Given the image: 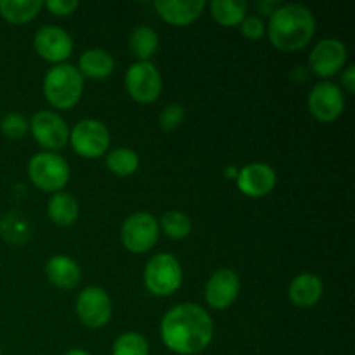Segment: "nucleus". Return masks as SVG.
<instances>
[{
    "label": "nucleus",
    "mask_w": 355,
    "mask_h": 355,
    "mask_svg": "<svg viewBox=\"0 0 355 355\" xmlns=\"http://www.w3.org/2000/svg\"><path fill=\"white\" fill-rule=\"evenodd\" d=\"M215 324L201 305L179 304L170 309L159 326L162 342L179 355H198L210 347Z\"/></svg>",
    "instance_id": "nucleus-1"
},
{
    "label": "nucleus",
    "mask_w": 355,
    "mask_h": 355,
    "mask_svg": "<svg viewBox=\"0 0 355 355\" xmlns=\"http://www.w3.org/2000/svg\"><path fill=\"white\" fill-rule=\"evenodd\" d=\"M267 31L270 44L283 52H297L307 47L315 33V17L300 3L279 6L269 17Z\"/></svg>",
    "instance_id": "nucleus-2"
},
{
    "label": "nucleus",
    "mask_w": 355,
    "mask_h": 355,
    "mask_svg": "<svg viewBox=\"0 0 355 355\" xmlns=\"http://www.w3.org/2000/svg\"><path fill=\"white\" fill-rule=\"evenodd\" d=\"M85 78L68 62L54 64L44 76V97L55 110H71L82 99Z\"/></svg>",
    "instance_id": "nucleus-3"
},
{
    "label": "nucleus",
    "mask_w": 355,
    "mask_h": 355,
    "mask_svg": "<svg viewBox=\"0 0 355 355\" xmlns=\"http://www.w3.org/2000/svg\"><path fill=\"white\" fill-rule=\"evenodd\" d=\"M28 177L38 189L54 194L68 186L71 170L61 155L42 151L31 156L28 162Z\"/></svg>",
    "instance_id": "nucleus-4"
},
{
    "label": "nucleus",
    "mask_w": 355,
    "mask_h": 355,
    "mask_svg": "<svg viewBox=\"0 0 355 355\" xmlns=\"http://www.w3.org/2000/svg\"><path fill=\"white\" fill-rule=\"evenodd\" d=\"M182 266L172 253H158L144 267V284L155 297L173 295L182 286Z\"/></svg>",
    "instance_id": "nucleus-5"
},
{
    "label": "nucleus",
    "mask_w": 355,
    "mask_h": 355,
    "mask_svg": "<svg viewBox=\"0 0 355 355\" xmlns=\"http://www.w3.org/2000/svg\"><path fill=\"white\" fill-rule=\"evenodd\" d=\"M69 144L73 151L87 159L106 155L111 144V134L106 125L96 118H83L69 130Z\"/></svg>",
    "instance_id": "nucleus-6"
},
{
    "label": "nucleus",
    "mask_w": 355,
    "mask_h": 355,
    "mask_svg": "<svg viewBox=\"0 0 355 355\" xmlns=\"http://www.w3.org/2000/svg\"><path fill=\"white\" fill-rule=\"evenodd\" d=\"M121 243L125 250L135 255L148 253L158 243L159 222L155 215L148 211H137L125 218L120 231Z\"/></svg>",
    "instance_id": "nucleus-7"
},
{
    "label": "nucleus",
    "mask_w": 355,
    "mask_h": 355,
    "mask_svg": "<svg viewBox=\"0 0 355 355\" xmlns=\"http://www.w3.org/2000/svg\"><path fill=\"white\" fill-rule=\"evenodd\" d=\"M125 87L135 103L153 104L162 96V73L151 61H137L125 73Z\"/></svg>",
    "instance_id": "nucleus-8"
},
{
    "label": "nucleus",
    "mask_w": 355,
    "mask_h": 355,
    "mask_svg": "<svg viewBox=\"0 0 355 355\" xmlns=\"http://www.w3.org/2000/svg\"><path fill=\"white\" fill-rule=\"evenodd\" d=\"M30 132L35 141L49 153L61 151L69 141L68 123L55 111H37L30 120Z\"/></svg>",
    "instance_id": "nucleus-9"
},
{
    "label": "nucleus",
    "mask_w": 355,
    "mask_h": 355,
    "mask_svg": "<svg viewBox=\"0 0 355 355\" xmlns=\"http://www.w3.org/2000/svg\"><path fill=\"white\" fill-rule=\"evenodd\" d=\"M75 311L82 324L90 329H99L111 321L113 304L104 288L87 286L78 293Z\"/></svg>",
    "instance_id": "nucleus-10"
},
{
    "label": "nucleus",
    "mask_w": 355,
    "mask_h": 355,
    "mask_svg": "<svg viewBox=\"0 0 355 355\" xmlns=\"http://www.w3.org/2000/svg\"><path fill=\"white\" fill-rule=\"evenodd\" d=\"M309 113L322 123H331L342 116L345 110V94L333 82H319L307 97Z\"/></svg>",
    "instance_id": "nucleus-11"
},
{
    "label": "nucleus",
    "mask_w": 355,
    "mask_h": 355,
    "mask_svg": "<svg viewBox=\"0 0 355 355\" xmlns=\"http://www.w3.org/2000/svg\"><path fill=\"white\" fill-rule=\"evenodd\" d=\"M349 51L338 38H322L314 45L309 55V68L321 78H329L345 68Z\"/></svg>",
    "instance_id": "nucleus-12"
},
{
    "label": "nucleus",
    "mask_w": 355,
    "mask_h": 355,
    "mask_svg": "<svg viewBox=\"0 0 355 355\" xmlns=\"http://www.w3.org/2000/svg\"><path fill=\"white\" fill-rule=\"evenodd\" d=\"M33 47L42 59L61 64L73 54V38L64 28L45 24L35 33Z\"/></svg>",
    "instance_id": "nucleus-13"
},
{
    "label": "nucleus",
    "mask_w": 355,
    "mask_h": 355,
    "mask_svg": "<svg viewBox=\"0 0 355 355\" xmlns=\"http://www.w3.org/2000/svg\"><path fill=\"white\" fill-rule=\"evenodd\" d=\"M241 281L232 269H218L205 286V300L215 311H225L239 297Z\"/></svg>",
    "instance_id": "nucleus-14"
},
{
    "label": "nucleus",
    "mask_w": 355,
    "mask_h": 355,
    "mask_svg": "<svg viewBox=\"0 0 355 355\" xmlns=\"http://www.w3.org/2000/svg\"><path fill=\"white\" fill-rule=\"evenodd\" d=\"M277 184V175L274 168L267 163L255 162L238 170L236 186L245 196L263 198L272 193Z\"/></svg>",
    "instance_id": "nucleus-15"
},
{
    "label": "nucleus",
    "mask_w": 355,
    "mask_h": 355,
    "mask_svg": "<svg viewBox=\"0 0 355 355\" xmlns=\"http://www.w3.org/2000/svg\"><path fill=\"white\" fill-rule=\"evenodd\" d=\"M207 2L205 0H158L155 2V9L158 16L165 23L173 26H186L194 23L203 14Z\"/></svg>",
    "instance_id": "nucleus-16"
},
{
    "label": "nucleus",
    "mask_w": 355,
    "mask_h": 355,
    "mask_svg": "<svg viewBox=\"0 0 355 355\" xmlns=\"http://www.w3.org/2000/svg\"><path fill=\"white\" fill-rule=\"evenodd\" d=\"M45 276L59 290H75L82 281V269L71 257L54 255L45 266Z\"/></svg>",
    "instance_id": "nucleus-17"
},
{
    "label": "nucleus",
    "mask_w": 355,
    "mask_h": 355,
    "mask_svg": "<svg viewBox=\"0 0 355 355\" xmlns=\"http://www.w3.org/2000/svg\"><path fill=\"white\" fill-rule=\"evenodd\" d=\"M322 291H324V284L318 274L304 272L298 274L293 281H291L290 288H288V295H290L291 304L297 305L300 309H311L321 300Z\"/></svg>",
    "instance_id": "nucleus-18"
},
{
    "label": "nucleus",
    "mask_w": 355,
    "mask_h": 355,
    "mask_svg": "<svg viewBox=\"0 0 355 355\" xmlns=\"http://www.w3.org/2000/svg\"><path fill=\"white\" fill-rule=\"evenodd\" d=\"M78 71L83 78L104 80L114 71V58L106 49H89L78 59Z\"/></svg>",
    "instance_id": "nucleus-19"
},
{
    "label": "nucleus",
    "mask_w": 355,
    "mask_h": 355,
    "mask_svg": "<svg viewBox=\"0 0 355 355\" xmlns=\"http://www.w3.org/2000/svg\"><path fill=\"white\" fill-rule=\"evenodd\" d=\"M47 215L59 227H69L78 220L80 205L73 194L59 191L51 196L47 203Z\"/></svg>",
    "instance_id": "nucleus-20"
},
{
    "label": "nucleus",
    "mask_w": 355,
    "mask_h": 355,
    "mask_svg": "<svg viewBox=\"0 0 355 355\" xmlns=\"http://www.w3.org/2000/svg\"><path fill=\"white\" fill-rule=\"evenodd\" d=\"M42 0H0V16L10 24H26L38 16Z\"/></svg>",
    "instance_id": "nucleus-21"
},
{
    "label": "nucleus",
    "mask_w": 355,
    "mask_h": 355,
    "mask_svg": "<svg viewBox=\"0 0 355 355\" xmlns=\"http://www.w3.org/2000/svg\"><path fill=\"white\" fill-rule=\"evenodd\" d=\"M248 3L245 0H211L210 14L222 26H239L246 17Z\"/></svg>",
    "instance_id": "nucleus-22"
},
{
    "label": "nucleus",
    "mask_w": 355,
    "mask_h": 355,
    "mask_svg": "<svg viewBox=\"0 0 355 355\" xmlns=\"http://www.w3.org/2000/svg\"><path fill=\"white\" fill-rule=\"evenodd\" d=\"M128 47H130L134 58H137V61H149L159 47L158 31L153 30L151 26H144V24L135 28L130 35Z\"/></svg>",
    "instance_id": "nucleus-23"
},
{
    "label": "nucleus",
    "mask_w": 355,
    "mask_h": 355,
    "mask_svg": "<svg viewBox=\"0 0 355 355\" xmlns=\"http://www.w3.org/2000/svg\"><path fill=\"white\" fill-rule=\"evenodd\" d=\"M139 155L130 148H116L106 155V166L118 177H130L139 170Z\"/></svg>",
    "instance_id": "nucleus-24"
},
{
    "label": "nucleus",
    "mask_w": 355,
    "mask_h": 355,
    "mask_svg": "<svg viewBox=\"0 0 355 355\" xmlns=\"http://www.w3.org/2000/svg\"><path fill=\"white\" fill-rule=\"evenodd\" d=\"M159 222V229H163L170 239H184L189 236L191 229H193V222H191L189 215L184 214L180 210H170L165 211Z\"/></svg>",
    "instance_id": "nucleus-25"
},
{
    "label": "nucleus",
    "mask_w": 355,
    "mask_h": 355,
    "mask_svg": "<svg viewBox=\"0 0 355 355\" xmlns=\"http://www.w3.org/2000/svg\"><path fill=\"white\" fill-rule=\"evenodd\" d=\"M111 355H149V343L141 333L127 331L114 340Z\"/></svg>",
    "instance_id": "nucleus-26"
},
{
    "label": "nucleus",
    "mask_w": 355,
    "mask_h": 355,
    "mask_svg": "<svg viewBox=\"0 0 355 355\" xmlns=\"http://www.w3.org/2000/svg\"><path fill=\"white\" fill-rule=\"evenodd\" d=\"M0 132L9 141H19L30 132V121L21 113H7L0 120Z\"/></svg>",
    "instance_id": "nucleus-27"
},
{
    "label": "nucleus",
    "mask_w": 355,
    "mask_h": 355,
    "mask_svg": "<svg viewBox=\"0 0 355 355\" xmlns=\"http://www.w3.org/2000/svg\"><path fill=\"white\" fill-rule=\"evenodd\" d=\"M28 229L26 220L16 217V215H9L3 220H0V234L7 239V241H23L28 238Z\"/></svg>",
    "instance_id": "nucleus-28"
},
{
    "label": "nucleus",
    "mask_w": 355,
    "mask_h": 355,
    "mask_svg": "<svg viewBox=\"0 0 355 355\" xmlns=\"http://www.w3.org/2000/svg\"><path fill=\"white\" fill-rule=\"evenodd\" d=\"M184 118H186V110L182 104L170 103L163 107L162 114H159V127L165 132H173L182 125Z\"/></svg>",
    "instance_id": "nucleus-29"
},
{
    "label": "nucleus",
    "mask_w": 355,
    "mask_h": 355,
    "mask_svg": "<svg viewBox=\"0 0 355 355\" xmlns=\"http://www.w3.org/2000/svg\"><path fill=\"white\" fill-rule=\"evenodd\" d=\"M239 30H241V33L245 35L248 40H259V38H262L263 35H266L267 28L262 17L252 14V16H246L245 19H243V23L239 24Z\"/></svg>",
    "instance_id": "nucleus-30"
},
{
    "label": "nucleus",
    "mask_w": 355,
    "mask_h": 355,
    "mask_svg": "<svg viewBox=\"0 0 355 355\" xmlns=\"http://www.w3.org/2000/svg\"><path fill=\"white\" fill-rule=\"evenodd\" d=\"M44 6L51 10L54 16H69V14L75 12L78 9V2L76 0H47L44 2Z\"/></svg>",
    "instance_id": "nucleus-31"
},
{
    "label": "nucleus",
    "mask_w": 355,
    "mask_h": 355,
    "mask_svg": "<svg viewBox=\"0 0 355 355\" xmlns=\"http://www.w3.org/2000/svg\"><path fill=\"white\" fill-rule=\"evenodd\" d=\"M340 89H345L349 94L355 92V66L349 64L345 68V71L342 73V87Z\"/></svg>",
    "instance_id": "nucleus-32"
},
{
    "label": "nucleus",
    "mask_w": 355,
    "mask_h": 355,
    "mask_svg": "<svg viewBox=\"0 0 355 355\" xmlns=\"http://www.w3.org/2000/svg\"><path fill=\"white\" fill-rule=\"evenodd\" d=\"M277 7H279V3H277L276 0H260V2L255 3L257 12L262 14V16H269V17H270V14L277 9Z\"/></svg>",
    "instance_id": "nucleus-33"
},
{
    "label": "nucleus",
    "mask_w": 355,
    "mask_h": 355,
    "mask_svg": "<svg viewBox=\"0 0 355 355\" xmlns=\"http://www.w3.org/2000/svg\"><path fill=\"white\" fill-rule=\"evenodd\" d=\"M64 355H92V354H89L87 350H83V349H69Z\"/></svg>",
    "instance_id": "nucleus-34"
},
{
    "label": "nucleus",
    "mask_w": 355,
    "mask_h": 355,
    "mask_svg": "<svg viewBox=\"0 0 355 355\" xmlns=\"http://www.w3.org/2000/svg\"><path fill=\"white\" fill-rule=\"evenodd\" d=\"M225 175H227V177H234V179H236V177H238V170H236V168H227V170H225Z\"/></svg>",
    "instance_id": "nucleus-35"
},
{
    "label": "nucleus",
    "mask_w": 355,
    "mask_h": 355,
    "mask_svg": "<svg viewBox=\"0 0 355 355\" xmlns=\"http://www.w3.org/2000/svg\"><path fill=\"white\" fill-rule=\"evenodd\" d=\"M0 355H2V349H0Z\"/></svg>",
    "instance_id": "nucleus-36"
}]
</instances>
